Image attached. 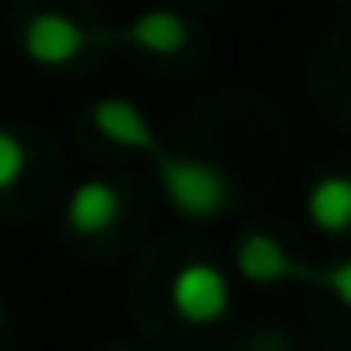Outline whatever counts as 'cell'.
<instances>
[{"label":"cell","mask_w":351,"mask_h":351,"mask_svg":"<svg viewBox=\"0 0 351 351\" xmlns=\"http://www.w3.org/2000/svg\"><path fill=\"white\" fill-rule=\"evenodd\" d=\"M156 169H160L165 200H169L182 218L205 223V218H218L227 205H232V178H227L218 165L196 160V156L156 152Z\"/></svg>","instance_id":"obj_1"},{"label":"cell","mask_w":351,"mask_h":351,"mask_svg":"<svg viewBox=\"0 0 351 351\" xmlns=\"http://www.w3.org/2000/svg\"><path fill=\"white\" fill-rule=\"evenodd\" d=\"M169 307L187 325H214L232 307V285L214 263H187L169 280Z\"/></svg>","instance_id":"obj_2"},{"label":"cell","mask_w":351,"mask_h":351,"mask_svg":"<svg viewBox=\"0 0 351 351\" xmlns=\"http://www.w3.org/2000/svg\"><path fill=\"white\" fill-rule=\"evenodd\" d=\"M85 49V27L71 14L58 9H40V14L27 18L23 27V53L40 67H67L76 53Z\"/></svg>","instance_id":"obj_3"},{"label":"cell","mask_w":351,"mask_h":351,"mask_svg":"<svg viewBox=\"0 0 351 351\" xmlns=\"http://www.w3.org/2000/svg\"><path fill=\"white\" fill-rule=\"evenodd\" d=\"M236 271L245 276L249 285H280V280H302L307 267H302L276 236L249 232L236 249Z\"/></svg>","instance_id":"obj_4"},{"label":"cell","mask_w":351,"mask_h":351,"mask_svg":"<svg viewBox=\"0 0 351 351\" xmlns=\"http://www.w3.org/2000/svg\"><path fill=\"white\" fill-rule=\"evenodd\" d=\"M120 223V191L107 178H85L67 196V227L76 236H103Z\"/></svg>","instance_id":"obj_5"},{"label":"cell","mask_w":351,"mask_h":351,"mask_svg":"<svg viewBox=\"0 0 351 351\" xmlns=\"http://www.w3.org/2000/svg\"><path fill=\"white\" fill-rule=\"evenodd\" d=\"M187 40H191V27H187V18L173 14V9H147V14H138L134 23L120 32V45H134V49L156 53V58L182 53Z\"/></svg>","instance_id":"obj_6"},{"label":"cell","mask_w":351,"mask_h":351,"mask_svg":"<svg viewBox=\"0 0 351 351\" xmlns=\"http://www.w3.org/2000/svg\"><path fill=\"white\" fill-rule=\"evenodd\" d=\"M89 116H94V129H98V134L112 138L116 147L147 152V156L160 152V143H156V134H152V125H147V116L138 112V103H129V98H98Z\"/></svg>","instance_id":"obj_7"},{"label":"cell","mask_w":351,"mask_h":351,"mask_svg":"<svg viewBox=\"0 0 351 351\" xmlns=\"http://www.w3.org/2000/svg\"><path fill=\"white\" fill-rule=\"evenodd\" d=\"M307 218L325 236L351 232V173H320L311 182L307 187Z\"/></svg>","instance_id":"obj_8"},{"label":"cell","mask_w":351,"mask_h":351,"mask_svg":"<svg viewBox=\"0 0 351 351\" xmlns=\"http://www.w3.org/2000/svg\"><path fill=\"white\" fill-rule=\"evenodd\" d=\"M23 173H27V143L14 129H0V191L18 187Z\"/></svg>","instance_id":"obj_9"},{"label":"cell","mask_w":351,"mask_h":351,"mask_svg":"<svg viewBox=\"0 0 351 351\" xmlns=\"http://www.w3.org/2000/svg\"><path fill=\"white\" fill-rule=\"evenodd\" d=\"M302 280L325 285V289L351 311V258H343V263H334V267H307V271H302Z\"/></svg>","instance_id":"obj_10"}]
</instances>
